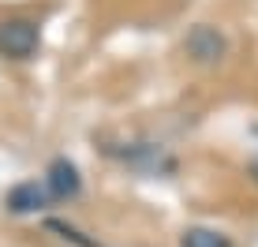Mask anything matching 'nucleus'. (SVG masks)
Segmentation results:
<instances>
[{
  "label": "nucleus",
  "instance_id": "1",
  "mask_svg": "<svg viewBox=\"0 0 258 247\" xmlns=\"http://www.w3.org/2000/svg\"><path fill=\"white\" fill-rule=\"evenodd\" d=\"M41 30L30 19H0V52L8 60H30L38 52Z\"/></svg>",
  "mask_w": 258,
  "mask_h": 247
},
{
  "label": "nucleus",
  "instance_id": "2",
  "mask_svg": "<svg viewBox=\"0 0 258 247\" xmlns=\"http://www.w3.org/2000/svg\"><path fill=\"white\" fill-rule=\"evenodd\" d=\"M183 49H187V56L195 60V64H217V60L228 52V41L221 38L217 26L199 23V26H191V34H187V41H183Z\"/></svg>",
  "mask_w": 258,
  "mask_h": 247
},
{
  "label": "nucleus",
  "instance_id": "3",
  "mask_svg": "<svg viewBox=\"0 0 258 247\" xmlns=\"http://www.w3.org/2000/svg\"><path fill=\"white\" fill-rule=\"evenodd\" d=\"M45 188H49V195L60 199V202L75 199L79 191H83V176H79L75 161H68V157H52L49 169H45Z\"/></svg>",
  "mask_w": 258,
  "mask_h": 247
},
{
  "label": "nucleus",
  "instance_id": "4",
  "mask_svg": "<svg viewBox=\"0 0 258 247\" xmlns=\"http://www.w3.org/2000/svg\"><path fill=\"white\" fill-rule=\"evenodd\" d=\"M45 199H49V188H45V183L23 180V183H15V188L8 191L4 206L12 210V214H38V210L45 206Z\"/></svg>",
  "mask_w": 258,
  "mask_h": 247
},
{
  "label": "nucleus",
  "instance_id": "5",
  "mask_svg": "<svg viewBox=\"0 0 258 247\" xmlns=\"http://www.w3.org/2000/svg\"><path fill=\"white\" fill-rule=\"evenodd\" d=\"M180 247H232L228 243L225 232H217V228H187V232L180 236Z\"/></svg>",
  "mask_w": 258,
  "mask_h": 247
},
{
  "label": "nucleus",
  "instance_id": "6",
  "mask_svg": "<svg viewBox=\"0 0 258 247\" xmlns=\"http://www.w3.org/2000/svg\"><path fill=\"white\" fill-rule=\"evenodd\" d=\"M45 228H49V232H60V236H64V240L79 243V247H97L94 240H86V236L79 232V228H71V225H64V221H56V217H49V221H45Z\"/></svg>",
  "mask_w": 258,
  "mask_h": 247
},
{
  "label": "nucleus",
  "instance_id": "7",
  "mask_svg": "<svg viewBox=\"0 0 258 247\" xmlns=\"http://www.w3.org/2000/svg\"><path fill=\"white\" fill-rule=\"evenodd\" d=\"M251 176H254V180H258V154L251 157Z\"/></svg>",
  "mask_w": 258,
  "mask_h": 247
}]
</instances>
